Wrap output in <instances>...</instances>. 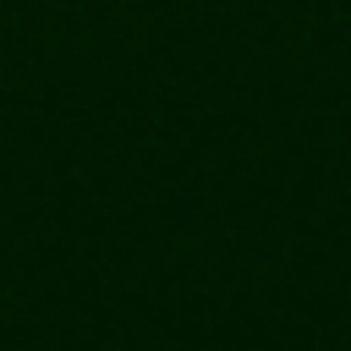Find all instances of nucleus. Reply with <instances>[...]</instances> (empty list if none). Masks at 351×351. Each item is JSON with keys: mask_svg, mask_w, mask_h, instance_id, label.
<instances>
[]
</instances>
